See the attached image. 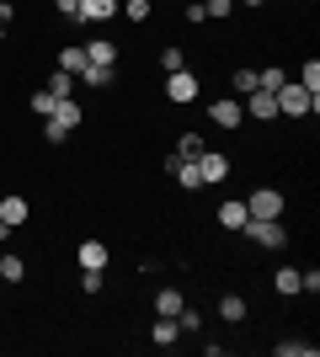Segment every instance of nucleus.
<instances>
[{
    "mask_svg": "<svg viewBox=\"0 0 320 357\" xmlns=\"http://www.w3.org/2000/svg\"><path fill=\"white\" fill-rule=\"evenodd\" d=\"M277 96V118H310V112H320V91H310V86H299V80H283V86L273 91Z\"/></svg>",
    "mask_w": 320,
    "mask_h": 357,
    "instance_id": "f03ea898",
    "label": "nucleus"
},
{
    "mask_svg": "<svg viewBox=\"0 0 320 357\" xmlns=\"http://www.w3.org/2000/svg\"><path fill=\"white\" fill-rule=\"evenodd\" d=\"M273 352H277V357H315L320 347H315V342H277Z\"/></svg>",
    "mask_w": 320,
    "mask_h": 357,
    "instance_id": "bb28decb",
    "label": "nucleus"
},
{
    "mask_svg": "<svg viewBox=\"0 0 320 357\" xmlns=\"http://www.w3.org/2000/svg\"><path fill=\"white\" fill-rule=\"evenodd\" d=\"M80 48H86V59H91V64H118V54H123L118 38H86Z\"/></svg>",
    "mask_w": 320,
    "mask_h": 357,
    "instance_id": "2eb2a0df",
    "label": "nucleus"
},
{
    "mask_svg": "<svg viewBox=\"0 0 320 357\" xmlns=\"http://www.w3.org/2000/svg\"><path fill=\"white\" fill-rule=\"evenodd\" d=\"M0 219L11 224V229H22V224L32 219V203H27L22 192H6V197H0Z\"/></svg>",
    "mask_w": 320,
    "mask_h": 357,
    "instance_id": "ddd939ff",
    "label": "nucleus"
},
{
    "mask_svg": "<svg viewBox=\"0 0 320 357\" xmlns=\"http://www.w3.org/2000/svg\"><path fill=\"white\" fill-rule=\"evenodd\" d=\"M150 11H155V0H123V16H128V22H150Z\"/></svg>",
    "mask_w": 320,
    "mask_h": 357,
    "instance_id": "cd10ccee",
    "label": "nucleus"
},
{
    "mask_svg": "<svg viewBox=\"0 0 320 357\" xmlns=\"http://www.w3.org/2000/svg\"><path fill=\"white\" fill-rule=\"evenodd\" d=\"M203 16H213V22H229V16H235V0H203Z\"/></svg>",
    "mask_w": 320,
    "mask_h": 357,
    "instance_id": "c756f323",
    "label": "nucleus"
},
{
    "mask_svg": "<svg viewBox=\"0 0 320 357\" xmlns=\"http://www.w3.org/2000/svg\"><path fill=\"white\" fill-rule=\"evenodd\" d=\"M22 278H27V261H22V256H6V251H0V283H22Z\"/></svg>",
    "mask_w": 320,
    "mask_h": 357,
    "instance_id": "4be33fe9",
    "label": "nucleus"
},
{
    "mask_svg": "<svg viewBox=\"0 0 320 357\" xmlns=\"http://www.w3.org/2000/svg\"><path fill=\"white\" fill-rule=\"evenodd\" d=\"M11 22H16V6H11V0H0V27H11Z\"/></svg>",
    "mask_w": 320,
    "mask_h": 357,
    "instance_id": "c9c22d12",
    "label": "nucleus"
},
{
    "mask_svg": "<svg viewBox=\"0 0 320 357\" xmlns=\"http://www.w3.org/2000/svg\"><path fill=\"white\" fill-rule=\"evenodd\" d=\"M192 165H198L203 187H224V181L235 176V160H229L224 149H203V155H198V160H192Z\"/></svg>",
    "mask_w": 320,
    "mask_h": 357,
    "instance_id": "39448f33",
    "label": "nucleus"
},
{
    "mask_svg": "<svg viewBox=\"0 0 320 357\" xmlns=\"http://www.w3.org/2000/svg\"><path fill=\"white\" fill-rule=\"evenodd\" d=\"M208 123H213V128H241V123H245L241 96H219V102H208Z\"/></svg>",
    "mask_w": 320,
    "mask_h": 357,
    "instance_id": "6e6552de",
    "label": "nucleus"
},
{
    "mask_svg": "<svg viewBox=\"0 0 320 357\" xmlns=\"http://www.w3.org/2000/svg\"><path fill=\"white\" fill-rule=\"evenodd\" d=\"M245 314H251V304H245L241 294H219V320H224V326H241Z\"/></svg>",
    "mask_w": 320,
    "mask_h": 357,
    "instance_id": "dca6fc26",
    "label": "nucleus"
},
{
    "mask_svg": "<svg viewBox=\"0 0 320 357\" xmlns=\"http://www.w3.org/2000/svg\"><path fill=\"white\" fill-rule=\"evenodd\" d=\"M59 70L80 75V70H86V48H80V43H59Z\"/></svg>",
    "mask_w": 320,
    "mask_h": 357,
    "instance_id": "6ab92c4d",
    "label": "nucleus"
},
{
    "mask_svg": "<svg viewBox=\"0 0 320 357\" xmlns=\"http://www.w3.org/2000/svg\"><path fill=\"white\" fill-rule=\"evenodd\" d=\"M166 171L176 176V187H182V192H198V187H203L198 165H192V160H182V155H171V160H166Z\"/></svg>",
    "mask_w": 320,
    "mask_h": 357,
    "instance_id": "4468645a",
    "label": "nucleus"
},
{
    "mask_svg": "<svg viewBox=\"0 0 320 357\" xmlns=\"http://www.w3.org/2000/svg\"><path fill=\"white\" fill-rule=\"evenodd\" d=\"M283 80H289V70H283V64H267V70H257V86H261V91H277Z\"/></svg>",
    "mask_w": 320,
    "mask_h": 357,
    "instance_id": "a878e982",
    "label": "nucleus"
},
{
    "mask_svg": "<svg viewBox=\"0 0 320 357\" xmlns=\"http://www.w3.org/2000/svg\"><path fill=\"white\" fill-rule=\"evenodd\" d=\"M182 22H187V27H203V22H208V16H203V0H187V6H182Z\"/></svg>",
    "mask_w": 320,
    "mask_h": 357,
    "instance_id": "473e14b6",
    "label": "nucleus"
},
{
    "mask_svg": "<svg viewBox=\"0 0 320 357\" xmlns=\"http://www.w3.org/2000/svg\"><path fill=\"white\" fill-rule=\"evenodd\" d=\"M299 86L320 91V59H305V70H299Z\"/></svg>",
    "mask_w": 320,
    "mask_h": 357,
    "instance_id": "2f4dec72",
    "label": "nucleus"
},
{
    "mask_svg": "<svg viewBox=\"0 0 320 357\" xmlns=\"http://www.w3.org/2000/svg\"><path fill=\"white\" fill-rule=\"evenodd\" d=\"M75 86H86V91H112V86H118V64H91V59H86V70L75 75Z\"/></svg>",
    "mask_w": 320,
    "mask_h": 357,
    "instance_id": "1a4fd4ad",
    "label": "nucleus"
},
{
    "mask_svg": "<svg viewBox=\"0 0 320 357\" xmlns=\"http://www.w3.org/2000/svg\"><path fill=\"white\" fill-rule=\"evenodd\" d=\"M203 96V80L192 70H171L166 75V102H176V107H192Z\"/></svg>",
    "mask_w": 320,
    "mask_h": 357,
    "instance_id": "423d86ee",
    "label": "nucleus"
},
{
    "mask_svg": "<svg viewBox=\"0 0 320 357\" xmlns=\"http://www.w3.org/2000/svg\"><path fill=\"white\" fill-rule=\"evenodd\" d=\"M229 91H235V96H251V91H257V70H251V64H241V70L229 75Z\"/></svg>",
    "mask_w": 320,
    "mask_h": 357,
    "instance_id": "5701e85b",
    "label": "nucleus"
},
{
    "mask_svg": "<svg viewBox=\"0 0 320 357\" xmlns=\"http://www.w3.org/2000/svg\"><path fill=\"white\" fill-rule=\"evenodd\" d=\"M176 336H182V326H176L171 314H155V326H150V342H155V347H176Z\"/></svg>",
    "mask_w": 320,
    "mask_h": 357,
    "instance_id": "a211bd4d",
    "label": "nucleus"
},
{
    "mask_svg": "<svg viewBox=\"0 0 320 357\" xmlns=\"http://www.w3.org/2000/svg\"><path fill=\"white\" fill-rule=\"evenodd\" d=\"M176 326H182V331H198V326H203V314L192 310V304H182V314H176Z\"/></svg>",
    "mask_w": 320,
    "mask_h": 357,
    "instance_id": "f704fd0d",
    "label": "nucleus"
},
{
    "mask_svg": "<svg viewBox=\"0 0 320 357\" xmlns=\"http://www.w3.org/2000/svg\"><path fill=\"white\" fill-rule=\"evenodd\" d=\"M283 208H289V197L277 192V187H251L245 192V213L251 219H283Z\"/></svg>",
    "mask_w": 320,
    "mask_h": 357,
    "instance_id": "20e7f679",
    "label": "nucleus"
},
{
    "mask_svg": "<svg viewBox=\"0 0 320 357\" xmlns=\"http://www.w3.org/2000/svg\"><path fill=\"white\" fill-rule=\"evenodd\" d=\"M160 70H187V48L182 43H166V48H160Z\"/></svg>",
    "mask_w": 320,
    "mask_h": 357,
    "instance_id": "b1692460",
    "label": "nucleus"
},
{
    "mask_svg": "<svg viewBox=\"0 0 320 357\" xmlns=\"http://www.w3.org/2000/svg\"><path fill=\"white\" fill-rule=\"evenodd\" d=\"M273 294L277 298H299L305 288H299V267H277L273 272Z\"/></svg>",
    "mask_w": 320,
    "mask_h": 357,
    "instance_id": "f3484780",
    "label": "nucleus"
},
{
    "mask_svg": "<svg viewBox=\"0 0 320 357\" xmlns=\"http://www.w3.org/2000/svg\"><path fill=\"white\" fill-rule=\"evenodd\" d=\"M235 6H267V0H235Z\"/></svg>",
    "mask_w": 320,
    "mask_h": 357,
    "instance_id": "4c0bfd02",
    "label": "nucleus"
},
{
    "mask_svg": "<svg viewBox=\"0 0 320 357\" xmlns=\"http://www.w3.org/2000/svg\"><path fill=\"white\" fill-rule=\"evenodd\" d=\"M43 91H54V96H75L80 86H75V75H64V70H54V75H48V86H43Z\"/></svg>",
    "mask_w": 320,
    "mask_h": 357,
    "instance_id": "393cba45",
    "label": "nucleus"
},
{
    "mask_svg": "<svg viewBox=\"0 0 320 357\" xmlns=\"http://www.w3.org/2000/svg\"><path fill=\"white\" fill-rule=\"evenodd\" d=\"M75 261H80V272H107L112 251H107V240H80V245H75Z\"/></svg>",
    "mask_w": 320,
    "mask_h": 357,
    "instance_id": "9d476101",
    "label": "nucleus"
},
{
    "mask_svg": "<svg viewBox=\"0 0 320 357\" xmlns=\"http://www.w3.org/2000/svg\"><path fill=\"white\" fill-rule=\"evenodd\" d=\"M203 149H208V144H203V134H192V128H187V134L176 139V149H171V155H182V160H198Z\"/></svg>",
    "mask_w": 320,
    "mask_h": 357,
    "instance_id": "412c9836",
    "label": "nucleus"
},
{
    "mask_svg": "<svg viewBox=\"0 0 320 357\" xmlns=\"http://www.w3.org/2000/svg\"><path fill=\"white\" fill-rule=\"evenodd\" d=\"M0 43H6V27H0Z\"/></svg>",
    "mask_w": 320,
    "mask_h": 357,
    "instance_id": "58836bf2",
    "label": "nucleus"
},
{
    "mask_svg": "<svg viewBox=\"0 0 320 357\" xmlns=\"http://www.w3.org/2000/svg\"><path fill=\"white\" fill-rule=\"evenodd\" d=\"M241 107H245V123H277V96L273 91H251V96H241Z\"/></svg>",
    "mask_w": 320,
    "mask_h": 357,
    "instance_id": "0eeeda50",
    "label": "nucleus"
},
{
    "mask_svg": "<svg viewBox=\"0 0 320 357\" xmlns=\"http://www.w3.org/2000/svg\"><path fill=\"white\" fill-rule=\"evenodd\" d=\"M6 240H11V224H6V219H0V245H6Z\"/></svg>",
    "mask_w": 320,
    "mask_h": 357,
    "instance_id": "e433bc0d",
    "label": "nucleus"
},
{
    "mask_svg": "<svg viewBox=\"0 0 320 357\" xmlns=\"http://www.w3.org/2000/svg\"><path fill=\"white\" fill-rule=\"evenodd\" d=\"M102 272H80V294H86V298H102Z\"/></svg>",
    "mask_w": 320,
    "mask_h": 357,
    "instance_id": "7c9ffc66",
    "label": "nucleus"
},
{
    "mask_svg": "<svg viewBox=\"0 0 320 357\" xmlns=\"http://www.w3.org/2000/svg\"><path fill=\"white\" fill-rule=\"evenodd\" d=\"M54 102H59L54 91H32V96H27V107L38 112V118H48V112H54Z\"/></svg>",
    "mask_w": 320,
    "mask_h": 357,
    "instance_id": "c85d7f7f",
    "label": "nucleus"
},
{
    "mask_svg": "<svg viewBox=\"0 0 320 357\" xmlns=\"http://www.w3.org/2000/svg\"><path fill=\"white\" fill-rule=\"evenodd\" d=\"M54 16H64V22H80V0H54Z\"/></svg>",
    "mask_w": 320,
    "mask_h": 357,
    "instance_id": "72a5a7b5",
    "label": "nucleus"
},
{
    "mask_svg": "<svg viewBox=\"0 0 320 357\" xmlns=\"http://www.w3.org/2000/svg\"><path fill=\"white\" fill-rule=\"evenodd\" d=\"M241 240H245V245H257V251H289V224H283V219H245Z\"/></svg>",
    "mask_w": 320,
    "mask_h": 357,
    "instance_id": "7ed1b4c3",
    "label": "nucleus"
},
{
    "mask_svg": "<svg viewBox=\"0 0 320 357\" xmlns=\"http://www.w3.org/2000/svg\"><path fill=\"white\" fill-rule=\"evenodd\" d=\"M182 288H160V294H155V314H171V320H176V314H182Z\"/></svg>",
    "mask_w": 320,
    "mask_h": 357,
    "instance_id": "aec40b11",
    "label": "nucleus"
},
{
    "mask_svg": "<svg viewBox=\"0 0 320 357\" xmlns=\"http://www.w3.org/2000/svg\"><path fill=\"white\" fill-rule=\"evenodd\" d=\"M213 219H219V229H224V235H241V224L251 219V213H245V197H224V203L213 208Z\"/></svg>",
    "mask_w": 320,
    "mask_h": 357,
    "instance_id": "9b49d317",
    "label": "nucleus"
},
{
    "mask_svg": "<svg viewBox=\"0 0 320 357\" xmlns=\"http://www.w3.org/2000/svg\"><path fill=\"white\" fill-rule=\"evenodd\" d=\"M123 11V0H80V27H102Z\"/></svg>",
    "mask_w": 320,
    "mask_h": 357,
    "instance_id": "f8f14e48",
    "label": "nucleus"
},
{
    "mask_svg": "<svg viewBox=\"0 0 320 357\" xmlns=\"http://www.w3.org/2000/svg\"><path fill=\"white\" fill-rule=\"evenodd\" d=\"M80 123H86V107H80L75 96H59V102H54V112L43 118V139H48V144H64Z\"/></svg>",
    "mask_w": 320,
    "mask_h": 357,
    "instance_id": "f257e3e1",
    "label": "nucleus"
}]
</instances>
